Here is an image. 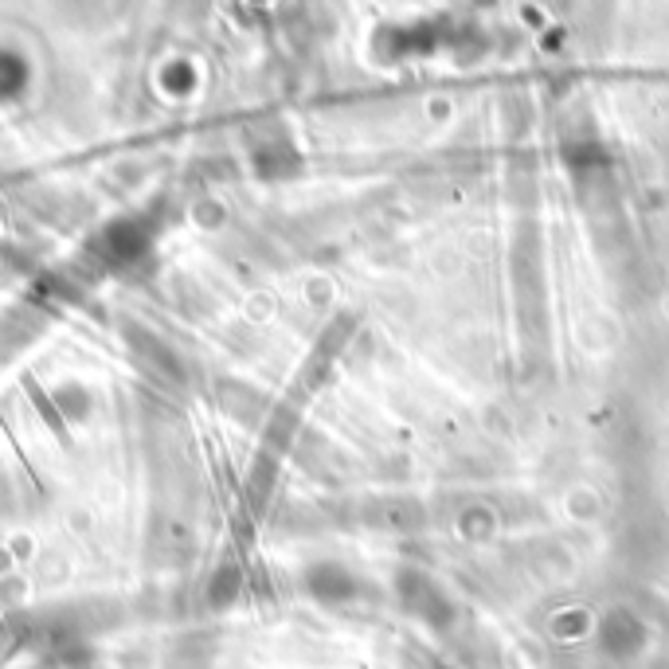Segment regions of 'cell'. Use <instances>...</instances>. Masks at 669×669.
Wrapping results in <instances>:
<instances>
[{"mask_svg":"<svg viewBox=\"0 0 669 669\" xmlns=\"http://www.w3.org/2000/svg\"><path fill=\"white\" fill-rule=\"evenodd\" d=\"M28 400L36 403V411L44 415L47 427H51V431H55V435H59V439L67 443V423H63V415L55 411V403L47 400V392H44V388H40V384H36V380H32V376H28Z\"/></svg>","mask_w":669,"mask_h":669,"instance_id":"cell-1","label":"cell"}]
</instances>
